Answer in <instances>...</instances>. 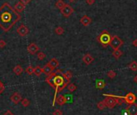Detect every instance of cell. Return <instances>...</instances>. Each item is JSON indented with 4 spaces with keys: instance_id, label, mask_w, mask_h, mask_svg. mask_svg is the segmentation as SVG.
Wrapping results in <instances>:
<instances>
[{
    "instance_id": "cell-1",
    "label": "cell",
    "mask_w": 137,
    "mask_h": 115,
    "mask_svg": "<svg viewBox=\"0 0 137 115\" xmlns=\"http://www.w3.org/2000/svg\"><path fill=\"white\" fill-rule=\"evenodd\" d=\"M21 19L20 13L8 2H5L0 7V27L8 32Z\"/></svg>"
},
{
    "instance_id": "cell-2",
    "label": "cell",
    "mask_w": 137,
    "mask_h": 115,
    "mask_svg": "<svg viewBox=\"0 0 137 115\" xmlns=\"http://www.w3.org/2000/svg\"><path fill=\"white\" fill-rule=\"evenodd\" d=\"M111 40V36L108 33L107 31H103L98 37H97V41L99 42L103 47H106L110 45V43Z\"/></svg>"
},
{
    "instance_id": "cell-3",
    "label": "cell",
    "mask_w": 137,
    "mask_h": 115,
    "mask_svg": "<svg viewBox=\"0 0 137 115\" xmlns=\"http://www.w3.org/2000/svg\"><path fill=\"white\" fill-rule=\"evenodd\" d=\"M122 44H124V41H122L118 36H117V35H113V36L111 37L110 45L111 48H113V50L120 49V48Z\"/></svg>"
},
{
    "instance_id": "cell-4",
    "label": "cell",
    "mask_w": 137,
    "mask_h": 115,
    "mask_svg": "<svg viewBox=\"0 0 137 115\" xmlns=\"http://www.w3.org/2000/svg\"><path fill=\"white\" fill-rule=\"evenodd\" d=\"M74 8L72 7L70 4H66V5L64 6V7L60 10V13L62 14V15L66 18L70 17L72 14L74 13Z\"/></svg>"
},
{
    "instance_id": "cell-5",
    "label": "cell",
    "mask_w": 137,
    "mask_h": 115,
    "mask_svg": "<svg viewBox=\"0 0 137 115\" xmlns=\"http://www.w3.org/2000/svg\"><path fill=\"white\" fill-rule=\"evenodd\" d=\"M64 79L62 76L60 75L56 74L55 77H54V89H55V92L57 91L59 87H60L61 85L64 84Z\"/></svg>"
},
{
    "instance_id": "cell-6",
    "label": "cell",
    "mask_w": 137,
    "mask_h": 115,
    "mask_svg": "<svg viewBox=\"0 0 137 115\" xmlns=\"http://www.w3.org/2000/svg\"><path fill=\"white\" fill-rule=\"evenodd\" d=\"M122 98L124 99V101L126 103L131 105V104L135 103L136 100V96L133 93H128L125 97H122Z\"/></svg>"
},
{
    "instance_id": "cell-7",
    "label": "cell",
    "mask_w": 137,
    "mask_h": 115,
    "mask_svg": "<svg viewBox=\"0 0 137 115\" xmlns=\"http://www.w3.org/2000/svg\"><path fill=\"white\" fill-rule=\"evenodd\" d=\"M17 32L18 34H19L20 36H26V35L28 34V32H29V30H28V27H26L25 25L22 24L20 25V26L17 28Z\"/></svg>"
},
{
    "instance_id": "cell-8",
    "label": "cell",
    "mask_w": 137,
    "mask_h": 115,
    "mask_svg": "<svg viewBox=\"0 0 137 115\" xmlns=\"http://www.w3.org/2000/svg\"><path fill=\"white\" fill-rule=\"evenodd\" d=\"M125 110L128 112L129 115H137V104H131Z\"/></svg>"
},
{
    "instance_id": "cell-9",
    "label": "cell",
    "mask_w": 137,
    "mask_h": 115,
    "mask_svg": "<svg viewBox=\"0 0 137 115\" xmlns=\"http://www.w3.org/2000/svg\"><path fill=\"white\" fill-rule=\"evenodd\" d=\"M27 50L30 54H32V55H34V54H36V52H39V47L35 43H32V44H30L28 46Z\"/></svg>"
},
{
    "instance_id": "cell-10",
    "label": "cell",
    "mask_w": 137,
    "mask_h": 115,
    "mask_svg": "<svg viewBox=\"0 0 137 115\" xmlns=\"http://www.w3.org/2000/svg\"><path fill=\"white\" fill-rule=\"evenodd\" d=\"M56 74L57 73H56V72L55 73H52L50 75H48V77L45 79V81L52 88H54V77H55Z\"/></svg>"
},
{
    "instance_id": "cell-11",
    "label": "cell",
    "mask_w": 137,
    "mask_h": 115,
    "mask_svg": "<svg viewBox=\"0 0 137 115\" xmlns=\"http://www.w3.org/2000/svg\"><path fill=\"white\" fill-rule=\"evenodd\" d=\"M92 22V19H91V18H90L88 15H84V16H82L81 18V19H80V23L83 25V26L86 27V26H88V25H90L91 23Z\"/></svg>"
},
{
    "instance_id": "cell-12",
    "label": "cell",
    "mask_w": 137,
    "mask_h": 115,
    "mask_svg": "<svg viewBox=\"0 0 137 115\" xmlns=\"http://www.w3.org/2000/svg\"><path fill=\"white\" fill-rule=\"evenodd\" d=\"M21 100H22V97L19 93H14L12 96L10 97V101L15 104H18Z\"/></svg>"
},
{
    "instance_id": "cell-13",
    "label": "cell",
    "mask_w": 137,
    "mask_h": 115,
    "mask_svg": "<svg viewBox=\"0 0 137 115\" xmlns=\"http://www.w3.org/2000/svg\"><path fill=\"white\" fill-rule=\"evenodd\" d=\"M82 60H83V62L86 64V65H89V64H90L94 60V58L91 55H90V54H86V55H85L83 56Z\"/></svg>"
},
{
    "instance_id": "cell-14",
    "label": "cell",
    "mask_w": 137,
    "mask_h": 115,
    "mask_svg": "<svg viewBox=\"0 0 137 115\" xmlns=\"http://www.w3.org/2000/svg\"><path fill=\"white\" fill-rule=\"evenodd\" d=\"M42 69H43V73H44V74L50 75L52 73V71L54 70V68H52L51 65H50V64H45V65L42 68Z\"/></svg>"
},
{
    "instance_id": "cell-15",
    "label": "cell",
    "mask_w": 137,
    "mask_h": 115,
    "mask_svg": "<svg viewBox=\"0 0 137 115\" xmlns=\"http://www.w3.org/2000/svg\"><path fill=\"white\" fill-rule=\"evenodd\" d=\"M56 102L58 104V106H63L66 103V98H64V95H58L56 96Z\"/></svg>"
},
{
    "instance_id": "cell-16",
    "label": "cell",
    "mask_w": 137,
    "mask_h": 115,
    "mask_svg": "<svg viewBox=\"0 0 137 115\" xmlns=\"http://www.w3.org/2000/svg\"><path fill=\"white\" fill-rule=\"evenodd\" d=\"M25 6H26V5H24L22 2H20V1L19 2H17L16 4L15 5V9H16L19 13H20V12H22V11H24V9H25Z\"/></svg>"
},
{
    "instance_id": "cell-17",
    "label": "cell",
    "mask_w": 137,
    "mask_h": 115,
    "mask_svg": "<svg viewBox=\"0 0 137 115\" xmlns=\"http://www.w3.org/2000/svg\"><path fill=\"white\" fill-rule=\"evenodd\" d=\"M106 86V83L105 81H102V80H97L96 81V85H95V87L97 89H102Z\"/></svg>"
},
{
    "instance_id": "cell-18",
    "label": "cell",
    "mask_w": 137,
    "mask_h": 115,
    "mask_svg": "<svg viewBox=\"0 0 137 115\" xmlns=\"http://www.w3.org/2000/svg\"><path fill=\"white\" fill-rule=\"evenodd\" d=\"M48 64H50V65H51L52 68H54V69L59 66V62H58V60H57L56 59H55V58H52V59L50 60Z\"/></svg>"
},
{
    "instance_id": "cell-19",
    "label": "cell",
    "mask_w": 137,
    "mask_h": 115,
    "mask_svg": "<svg viewBox=\"0 0 137 115\" xmlns=\"http://www.w3.org/2000/svg\"><path fill=\"white\" fill-rule=\"evenodd\" d=\"M23 69H22V67H21L20 65H16L15 68L13 69V72L15 73L16 75H18V76H20V75L22 74L23 73Z\"/></svg>"
},
{
    "instance_id": "cell-20",
    "label": "cell",
    "mask_w": 137,
    "mask_h": 115,
    "mask_svg": "<svg viewBox=\"0 0 137 115\" xmlns=\"http://www.w3.org/2000/svg\"><path fill=\"white\" fill-rule=\"evenodd\" d=\"M61 74H62V77H64V80H67V81H70V79L73 77V73H72L71 71H67L66 73H61Z\"/></svg>"
},
{
    "instance_id": "cell-21",
    "label": "cell",
    "mask_w": 137,
    "mask_h": 115,
    "mask_svg": "<svg viewBox=\"0 0 137 115\" xmlns=\"http://www.w3.org/2000/svg\"><path fill=\"white\" fill-rule=\"evenodd\" d=\"M64 5H66V3L64 2L63 0H57L56 2V4H55V6H56L57 9L61 10V9L64 7Z\"/></svg>"
},
{
    "instance_id": "cell-22",
    "label": "cell",
    "mask_w": 137,
    "mask_h": 115,
    "mask_svg": "<svg viewBox=\"0 0 137 115\" xmlns=\"http://www.w3.org/2000/svg\"><path fill=\"white\" fill-rule=\"evenodd\" d=\"M112 55L114 57L115 59H120V57L122 55V51H120V49H118V50H114V52L112 53Z\"/></svg>"
},
{
    "instance_id": "cell-23",
    "label": "cell",
    "mask_w": 137,
    "mask_h": 115,
    "mask_svg": "<svg viewBox=\"0 0 137 115\" xmlns=\"http://www.w3.org/2000/svg\"><path fill=\"white\" fill-rule=\"evenodd\" d=\"M43 73V69L42 68H40V66H36L35 68V71H34V74L36 75L37 77L40 76V75Z\"/></svg>"
},
{
    "instance_id": "cell-24",
    "label": "cell",
    "mask_w": 137,
    "mask_h": 115,
    "mask_svg": "<svg viewBox=\"0 0 137 115\" xmlns=\"http://www.w3.org/2000/svg\"><path fill=\"white\" fill-rule=\"evenodd\" d=\"M128 68L132 71H137V62L136 61H132V63L129 64Z\"/></svg>"
},
{
    "instance_id": "cell-25",
    "label": "cell",
    "mask_w": 137,
    "mask_h": 115,
    "mask_svg": "<svg viewBox=\"0 0 137 115\" xmlns=\"http://www.w3.org/2000/svg\"><path fill=\"white\" fill-rule=\"evenodd\" d=\"M34 71H35V68H33L31 65H29L26 69H25V72H26L28 75H32L34 73Z\"/></svg>"
},
{
    "instance_id": "cell-26",
    "label": "cell",
    "mask_w": 137,
    "mask_h": 115,
    "mask_svg": "<svg viewBox=\"0 0 137 115\" xmlns=\"http://www.w3.org/2000/svg\"><path fill=\"white\" fill-rule=\"evenodd\" d=\"M64 32V28L62 27H57L55 28V33L56 35H62Z\"/></svg>"
},
{
    "instance_id": "cell-27",
    "label": "cell",
    "mask_w": 137,
    "mask_h": 115,
    "mask_svg": "<svg viewBox=\"0 0 137 115\" xmlns=\"http://www.w3.org/2000/svg\"><path fill=\"white\" fill-rule=\"evenodd\" d=\"M64 98H66V102H68V103H72V102H73L74 98H73V95H72V94H66V95H64Z\"/></svg>"
},
{
    "instance_id": "cell-28",
    "label": "cell",
    "mask_w": 137,
    "mask_h": 115,
    "mask_svg": "<svg viewBox=\"0 0 137 115\" xmlns=\"http://www.w3.org/2000/svg\"><path fill=\"white\" fill-rule=\"evenodd\" d=\"M77 89V86L75 85L74 84H70L68 85V90L70 92H74Z\"/></svg>"
},
{
    "instance_id": "cell-29",
    "label": "cell",
    "mask_w": 137,
    "mask_h": 115,
    "mask_svg": "<svg viewBox=\"0 0 137 115\" xmlns=\"http://www.w3.org/2000/svg\"><path fill=\"white\" fill-rule=\"evenodd\" d=\"M97 107H98L100 110H102L105 109L106 105H105V102H104V101H102V102H99L98 103V105H97Z\"/></svg>"
},
{
    "instance_id": "cell-30",
    "label": "cell",
    "mask_w": 137,
    "mask_h": 115,
    "mask_svg": "<svg viewBox=\"0 0 137 115\" xmlns=\"http://www.w3.org/2000/svg\"><path fill=\"white\" fill-rule=\"evenodd\" d=\"M37 57H38V59L40 60H44L45 57H46V56H45V54L44 53V52H39L38 53H37Z\"/></svg>"
},
{
    "instance_id": "cell-31",
    "label": "cell",
    "mask_w": 137,
    "mask_h": 115,
    "mask_svg": "<svg viewBox=\"0 0 137 115\" xmlns=\"http://www.w3.org/2000/svg\"><path fill=\"white\" fill-rule=\"evenodd\" d=\"M107 76H108V77H110V78H111V79H113V78L115 77V76H116V73H115V72H114V71L110 70V71H109V72L107 73Z\"/></svg>"
},
{
    "instance_id": "cell-32",
    "label": "cell",
    "mask_w": 137,
    "mask_h": 115,
    "mask_svg": "<svg viewBox=\"0 0 137 115\" xmlns=\"http://www.w3.org/2000/svg\"><path fill=\"white\" fill-rule=\"evenodd\" d=\"M21 103H22V106H24V107H27L29 106V104H30V102L28 101L27 98H24V100L21 101Z\"/></svg>"
},
{
    "instance_id": "cell-33",
    "label": "cell",
    "mask_w": 137,
    "mask_h": 115,
    "mask_svg": "<svg viewBox=\"0 0 137 115\" xmlns=\"http://www.w3.org/2000/svg\"><path fill=\"white\" fill-rule=\"evenodd\" d=\"M5 90V86H4V85H3V83L2 82L0 81V94Z\"/></svg>"
},
{
    "instance_id": "cell-34",
    "label": "cell",
    "mask_w": 137,
    "mask_h": 115,
    "mask_svg": "<svg viewBox=\"0 0 137 115\" xmlns=\"http://www.w3.org/2000/svg\"><path fill=\"white\" fill-rule=\"evenodd\" d=\"M52 115H63V113H62V111H61L60 110H56L53 112Z\"/></svg>"
},
{
    "instance_id": "cell-35",
    "label": "cell",
    "mask_w": 137,
    "mask_h": 115,
    "mask_svg": "<svg viewBox=\"0 0 137 115\" xmlns=\"http://www.w3.org/2000/svg\"><path fill=\"white\" fill-rule=\"evenodd\" d=\"M6 43L4 40H2V39H1V40H0V48H4V47L6 46Z\"/></svg>"
},
{
    "instance_id": "cell-36",
    "label": "cell",
    "mask_w": 137,
    "mask_h": 115,
    "mask_svg": "<svg viewBox=\"0 0 137 115\" xmlns=\"http://www.w3.org/2000/svg\"><path fill=\"white\" fill-rule=\"evenodd\" d=\"M86 2L88 5H93L94 3V0H86Z\"/></svg>"
},
{
    "instance_id": "cell-37",
    "label": "cell",
    "mask_w": 137,
    "mask_h": 115,
    "mask_svg": "<svg viewBox=\"0 0 137 115\" xmlns=\"http://www.w3.org/2000/svg\"><path fill=\"white\" fill-rule=\"evenodd\" d=\"M20 1L22 2L24 5H27V4H28V3H29L32 1V0H20Z\"/></svg>"
},
{
    "instance_id": "cell-38",
    "label": "cell",
    "mask_w": 137,
    "mask_h": 115,
    "mask_svg": "<svg viewBox=\"0 0 137 115\" xmlns=\"http://www.w3.org/2000/svg\"><path fill=\"white\" fill-rule=\"evenodd\" d=\"M132 45L134 47H137V39H134V40L132 41Z\"/></svg>"
},
{
    "instance_id": "cell-39",
    "label": "cell",
    "mask_w": 137,
    "mask_h": 115,
    "mask_svg": "<svg viewBox=\"0 0 137 115\" xmlns=\"http://www.w3.org/2000/svg\"><path fill=\"white\" fill-rule=\"evenodd\" d=\"M3 115H14L12 112H10V110H8V111H6V112L4 114H3Z\"/></svg>"
},
{
    "instance_id": "cell-40",
    "label": "cell",
    "mask_w": 137,
    "mask_h": 115,
    "mask_svg": "<svg viewBox=\"0 0 137 115\" xmlns=\"http://www.w3.org/2000/svg\"><path fill=\"white\" fill-rule=\"evenodd\" d=\"M134 81H135L136 83L137 84V75H136V76L135 77V78H134Z\"/></svg>"
},
{
    "instance_id": "cell-41",
    "label": "cell",
    "mask_w": 137,
    "mask_h": 115,
    "mask_svg": "<svg viewBox=\"0 0 137 115\" xmlns=\"http://www.w3.org/2000/svg\"><path fill=\"white\" fill-rule=\"evenodd\" d=\"M68 2H74L75 0H68Z\"/></svg>"
}]
</instances>
